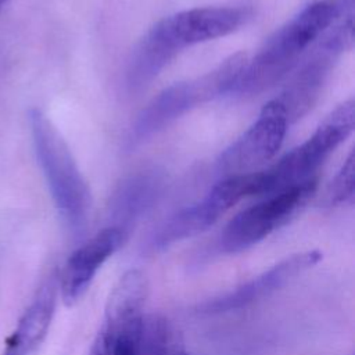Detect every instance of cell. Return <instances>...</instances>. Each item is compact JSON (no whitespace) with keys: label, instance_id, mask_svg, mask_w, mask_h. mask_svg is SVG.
I'll return each mask as SVG.
<instances>
[{"label":"cell","instance_id":"cell-18","mask_svg":"<svg viewBox=\"0 0 355 355\" xmlns=\"http://www.w3.org/2000/svg\"><path fill=\"white\" fill-rule=\"evenodd\" d=\"M7 1H8V0H0V8H1V6H3L4 3H7Z\"/></svg>","mask_w":355,"mask_h":355},{"label":"cell","instance_id":"cell-11","mask_svg":"<svg viewBox=\"0 0 355 355\" xmlns=\"http://www.w3.org/2000/svg\"><path fill=\"white\" fill-rule=\"evenodd\" d=\"M320 259L322 254L316 250L287 257L236 290L205 301L200 306V312L209 315L226 313L257 304L295 280L297 276L315 266Z\"/></svg>","mask_w":355,"mask_h":355},{"label":"cell","instance_id":"cell-13","mask_svg":"<svg viewBox=\"0 0 355 355\" xmlns=\"http://www.w3.org/2000/svg\"><path fill=\"white\" fill-rule=\"evenodd\" d=\"M164 190V176L157 171H139L125 178L111 196L108 204V226H115L126 234L159 200Z\"/></svg>","mask_w":355,"mask_h":355},{"label":"cell","instance_id":"cell-2","mask_svg":"<svg viewBox=\"0 0 355 355\" xmlns=\"http://www.w3.org/2000/svg\"><path fill=\"white\" fill-rule=\"evenodd\" d=\"M29 126L35 154L58 215L69 234L80 240L90 223V189L68 144L47 115L39 108H32Z\"/></svg>","mask_w":355,"mask_h":355},{"label":"cell","instance_id":"cell-6","mask_svg":"<svg viewBox=\"0 0 355 355\" xmlns=\"http://www.w3.org/2000/svg\"><path fill=\"white\" fill-rule=\"evenodd\" d=\"M261 194V172L229 176L215 184L202 200L182 208L164 220L151 234L148 247L153 251H162L175 243L197 236L211 227L240 200Z\"/></svg>","mask_w":355,"mask_h":355},{"label":"cell","instance_id":"cell-10","mask_svg":"<svg viewBox=\"0 0 355 355\" xmlns=\"http://www.w3.org/2000/svg\"><path fill=\"white\" fill-rule=\"evenodd\" d=\"M111 355H189L176 326L155 313H140L107 326Z\"/></svg>","mask_w":355,"mask_h":355},{"label":"cell","instance_id":"cell-16","mask_svg":"<svg viewBox=\"0 0 355 355\" xmlns=\"http://www.w3.org/2000/svg\"><path fill=\"white\" fill-rule=\"evenodd\" d=\"M355 196V155L351 151L343 166L326 189L323 202L329 207H337L352 202Z\"/></svg>","mask_w":355,"mask_h":355},{"label":"cell","instance_id":"cell-1","mask_svg":"<svg viewBox=\"0 0 355 355\" xmlns=\"http://www.w3.org/2000/svg\"><path fill=\"white\" fill-rule=\"evenodd\" d=\"M340 11V0H313L280 26L259 49L252 60L245 61L230 93L258 94L298 64L304 51L333 24Z\"/></svg>","mask_w":355,"mask_h":355},{"label":"cell","instance_id":"cell-3","mask_svg":"<svg viewBox=\"0 0 355 355\" xmlns=\"http://www.w3.org/2000/svg\"><path fill=\"white\" fill-rule=\"evenodd\" d=\"M245 61L244 53L233 54L209 72L173 83L159 92L132 123L126 136V148H136L193 108L230 93Z\"/></svg>","mask_w":355,"mask_h":355},{"label":"cell","instance_id":"cell-5","mask_svg":"<svg viewBox=\"0 0 355 355\" xmlns=\"http://www.w3.org/2000/svg\"><path fill=\"white\" fill-rule=\"evenodd\" d=\"M354 125L355 103L348 100L336 107L306 141L262 172L263 194L270 196L313 180L315 172L352 133Z\"/></svg>","mask_w":355,"mask_h":355},{"label":"cell","instance_id":"cell-7","mask_svg":"<svg viewBox=\"0 0 355 355\" xmlns=\"http://www.w3.org/2000/svg\"><path fill=\"white\" fill-rule=\"evenodd\" d=\"M316 190V179L268 196L239 212L222 230L218 245L226 254H237L258 244L293 219Z\"/></svg>","mask_w":355,"mask_h":355},{"label":"cell","instance_id":"cell-9","mask_svg":"<svg viewBox=\"0 0 355 355\" xmlns=\"http://www.w3.org/2000/svg\"><path fill=\"white\" fill-rule=\"evenodd\" d=\"M250 17L248 7H200L165 17L155 25L169 44L180 53L186 47L230 35Z\"/></svg>","mask_w":355,"mask_h":355},{"label":"cell","instance_id":"cell-12","mask_svg":"<svg viewBox=\"0 0 355 355\" xmlns=\"http://www.w3.org/2000/svg\"><path fill=\"white\" fill-rule=\"evenodd\" d=\"M126 233L107 226L80 244L67 259L58 275V291L67 305L75 304L87 291L97 270L126 240Z\"/></svg>","mask_w":355,"mask_h":355},{"label":"cell","instance_id":"cell-8","mask_svg":"<svg viewBox=\"0 0 355 355\" xmlns=\"http://www.w3.org/2000/svg\"><path fill=\"white\" fill-rule=\"evenodd\" d=\"M288 125L283 105L276 100L269 101L257 121L219 155L218 171L229 176L254 172L277 154Z\"/></svg>","mask_w":355,"mask_h":355},{"label":"cell","instance_id":"cell-4","mask_svg":"<svg viewBox=\"0 0 355 355\" xmlns=\"http://www.w3.org/2000/svg\"><path fill=\"white\" fill-rule=\"evenodd\" d=\"M340 3L333 24L275 98L283 105L290 123L313 107L338 57L354 44V0H340Z\"/></svg>","mask_w":355,"mask_h":355},{"label":"cell","instance_id":"cell-15","mask_svg":"<svg viewBox=\"0 0 355 355\" xmlns=\"http://www.w3.org/2000/svg\"><path fill=\"white\" fill-rule=\"evenodd\" d=\"M147 295L146 276L136 269L128 270L114 287L105 309L104 323L115 326L123 320L143 313Z\"/></svg>","mask_w":355,"mask_h":355},{"label":"cell","instance_id":"cell-14","mask_svg":"<svg viewBox=\"0 0 355 355\" xmlns=\"http://www.w3.org/2000/svg\"><path fill=\"white\" fill-rule=\"evenodd\" d=\"M58 294V275L51 272L37 287L31 304L6 341L1 355H29L44 340L51 324Z\"/></svg>","mask_w":355,"mask_h":355},{"label":"cell","instance_id":"cell-17","mask_svg":"<svg viewBox=\"0 0 355 355\" xmlns=\"http://www.w3.org/2000/svg\"><path fill=\"white\" fill-rule=\"evenodd\" d=\"M89 355H111V338L103 324L92 344Z\"/></svg>","mask_w":355,"mask_h":355}]
</instances>
